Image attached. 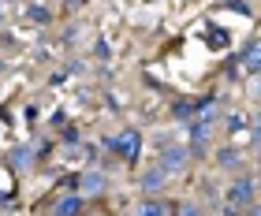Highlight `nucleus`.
Masks as SVG:
<instances>
[{
    "mask_svg": "<svg viewBox=\"0 0 261 216\" xmlns=\"http://www.w3.org/2000/svg\"><path fill=\"white\" fill-rule=\"evenodd\" d=\"M105 146H109L112 153H120L123 160H135V157H138V146H142V138H138V130H130V127H127V130H120L116 138H109Z\"/></svg>",
    "mask_w": 261,
    "mask_h": 216,
    "instance_id": "nucleus-1",
    "label": "nucleus"
},
{
    "mask_svg": "<svg viewBox=\"0 0 261 216\" xmlns=\"http://www.w3.org/2000/svg\"><path fill=\"white\" fill-rule=\"evenodd\" d=\"M254 198H257L254 179H239V183L228 186V209H246V205H254Z\"/></svg>",
    "mask_w": 261,
    "mask_h": 216,
    "instance_id": "nucleus-2",
    "label": "nucleus"
},
{
    "mask_svg": "<svg viewBox=\"0 0 261 216\" xmlns=\"http://www.w3.org/2000/svg\"><path fill=\"white\" fill-rule=\"evenodd\" d=\"M187 164H191V149H183V146H172V149H164L161 153V172H168V175H179L187 172Z\"/></svg>",
    "mask_w": 261,
    "mask_h": 216,
    "instance_id": "nucleus-3",
    "label": "nucleus"
},
{
    "mask_svg": "<svg viewBox=\"0 0 261 216\" xmlns=\"http://www.w3.org/2000/svg\"><path fill=\"white\" fill-rule=\"evenodd\" d=\"M194 123H205V127H213V123H217V119H220V97H205V101H201L198 108H194Z\"/></svg>",
    "mask_w": 261,
    "mask_h": 216,
    "instance_id": "nucleus-4",
    "label": "nucleus"
},
{
    "mask_svg": "<svg viewBox=\"0 0 261 216\" xmlns=\"http://www.w3.org/2000/svg\"><path fill=\"white\" fill-rule=\"evenodd\" d=\"M146 194H161L164 186H168V172H161V168H149L146 175H142V183H138Z\"/></svg>",
    "mask_w": 261,
    "mask_h": 216,
    "instance_id": "nucleus-5",
    "label": "nucleus"
},
{
    "mask_svg": "<svg viewBox=\"0 0 261 216\" xmlns=\"http://www.w3.org/2000/svg\"><path fill=\"white\" fill-rule=\"evenodd\" d=\"M239 67L250 71V75H257V71H261V41H254V45H246V49H243Z\"/></svg>",
    "mask_w": 261,
    "mask_h": 216,
    "instance_id": "nucleus-6",
    "label": "nucleus"
},
{
    "mask_svg": "<svg viewBox=\"0 0 261 216\" xmlns=\"http://www.w3.org/2000/svg\"><path fill=\"white\" fill-rule=\"evenodd\" d=\"M209 134H213V127H205V123H194L191 127V153H205V146H209Z\"/></svg>",
    "mask_w": 261,
    "mask_h": 216,
    "instance_id": "nucleus-7",
    "label": "nucleus"
},
{
    "mask_svg": "<svg viewBox=\"0 0 261 216\" xmlns=\"http://www.w3.org/2000/svg\"><path fill=\"white\" fill-rule=\"evenodd\" d=\"M135 216H172V205H168V201H161V198H149V201H142V205H138Z\"/></svg>",
    "mask_w": 261,
    "mask_h": 216,
    "instance_id": "nucleus-8",
    "label": "nucleus"
},
{
    "mask_svg": "<svg viewBox=\"0 0 261 216\" xmlns=\"http://www.w3.org/2000/svg\"><path fill=\"white\" fill-rule=\"evenodd\" d=\"M105 183H109V179H105V172H86V175L79 179L82 194H101V190H105Z\"/></svg>",
    "mask_w": 261,
    "mask_h": 216,
    "instance_id": "nucleus-9",
    "label": "nucleus"
},
{
    "mask_svg": "<svg viewBox=\"0 0 261 216\" xmlns=\"http://www.w3.org/2000/svg\"><path fill=\"white\" fill-rule=\"evenodd\" d=\"M53 216H82V198L75 194V198H60L53 205Z\"/></svg>",
    "mask_w": 261,
    "mask_h": 216,
    "instance_id": "nucleus-10",
    "label": "nucleus"
},
{
    "mask_svg": "<svg viewBox=\"0 0 261 216\" xmlns=\"http://www.w3.org/2000/svg\"><path fill=\"white\" fill-rule=\"evenodd\" d=\"M217 164L224 168V172H239V168H243V157H239L235 149H220V153H217Z\"/></svg>",
    "mask_w": 261,
    "mask_h": 216,
    "instance_id": "nucleus-11",
    "label": "nucleus"
},
{
    "mask_svg": "<svg viewBox=\"0 0 261 216\" xmlns=\"http://www.w3.org/2000/svg\"><path fill=\"white\" fill-rule=\"evenodd\" d=\"M224 123H228V130H243L246 123H250V116H246V112H228Z\"/></svg>",
    "mask_w": 261,
    "mask_h": 216,
    "instance_id": "nucleus-12",
    "label": "nucleus"
},
{
    "mask_svg": "<svg viewBox=\"0 0 261 216\" xmlns=\"http://www.w3.org/2000/svg\"><path fill=\"white\" fill-rule=\"evenodd\" d=\"M11 168L27 172V168H30V149H15V153H11Z\"/></svg>",
    "mask_w": 261,
    "mask_h": 216,
    "instance_id": "nucleus-13",
    "label": "nucleus"
},
{
    "mask_svg": "<svg viewBox=\"0 0 261 216\" xmlns=\"http://www.w3.org/2000/svg\"><path fill=\"white\" fill-rule=\"evenodd\" d=\"M209 45L213 49H224V45H228V34L224 30H209Z\"/></svg>",
    "mask_w": 261,
    "mask_h": 216,
    "instance_id": "nucleus-14",
    "label": "nucleus"
},
{
    "mask_svg": "<svg viewBox=\"0 0 261 216\" xmlns=\"http://www.w3.org/2000/svg\"><path fill=\"white\" fill-rule=\"evenodd\" d=\"M30 19H34V22H49V11H45L41 4H34V8H30Z\"/></svg>",
    "mask_w": 261,
    "mask_h": 216,
    "instance_id": "nucleus-15",
    "label": "nucleus"
},
{
    "mask_svg": "<svg viewBox=\"0 0 261 216\" xmlns=\"http://www.w3.org/2000/svg\"><path fill=\"white\" fill-rule=\"evenodd\" d=\"M254 138H257V142H261V116H257V119H254Z\"/></svg>",
    "mask_w": 261,
    "mask_h": 216,
    "instance_id": "nucleus-16",
    "label": "nucleus"
},
{
    "mask_svg": "<svg viewBox=\"0 0 261 216\" xmlns=\"http://www.w3.org/2000/svg\"><path fill=\"white\" fill-rule=\"evenodd\" d=\"M183 216H201V212H198L194 205H183Z\"/></svg>",
    "mask_w": 261,
    "mask_h": 216,
    "instance_id": "nucleus-17",
    "label": "nucleus"
},
{
    "mask_svg": "<svg viewBox=\"0 0 261 216\" xmlns=\"http://www.w3.org/2000/svg\"><path fill=\"white\" fill-rule=\"evenodd\" d=\"M250 93H254V97H257V93H261V78L254 82V86H250Z\"/></svg>",
    "mask_w": 261,
    "mask_h": 216,
    "instance_id": "nucleus-18",
    "label": "nucleus"
},
{
    "mask_svg": "<svg viewBox=\"0 0 261 216\" xmlns=\"http://www.w3.org/2000/svg\"><path fill=\"white\" fill-rule=\"evenodd\" d=\"M0 22H4V8H0Z\"/></svg>",
    "mask_w": 261,
    "mask_h": 216,
    "instance_id": "nucleus-19",
    "label": "nucleus"
}]
</instances>
